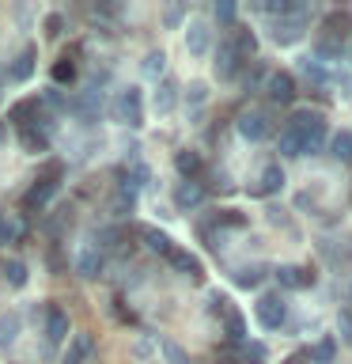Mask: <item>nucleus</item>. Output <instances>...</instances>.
Returning <instances> with one entry per match:
<instances>
[{
  "label": "nucleus",
  "mask_w": 352,
  "mask_h": 364,
  "mask_svg": "<svg viewBox=\"0 0 352 364\" xmlns=\"http://www.w3.org/2000/svg\"><path fill=\"white\" fill-rule=\"evenodd\" d=\"M265 91H269L273 102H284V107H288V102L295 99V76L292 73H269Z\"/></svg>",
  "instance_id": "10"
},
{
  "label": "nucleus",
  "mask_w": 352,
  "mask_h": 364,
  "mask_svg": "<svg viewBox=\"0 0 352 364\" xmlns=\"http://www.w3.org/2000/svg\"><path fill=\"white\" fill-rule=\"evenodd\" d=\"M19 144L27 148V152L42 156V152H50V133H45V129H38L34 122H27V125L19 129Z\"/></svg>",
  "instance_id": "15"
},
{
  "label": "nucleus",
  "mask_w": 352,
  "mask_h": 364,
  "mask_svg": "<svg viewBox=\"0 0 352 364\" xmlns=\"http://www.w3.org/2000/svg\"><path fill=\"white\" fill-rule=\"evenodd\" d=\"M189 102H193V107H201V102H204V84H193L189 87Z\"/></svg>",
  "instance_id": "40"
},
{
  "label": "nucleus",
  "mask_w": 352,
  "mask_h": 364,
  "mask_svg": "<svg viewBox=\"0 0 352 364\" xmlns=\"http://www.w3.org/2000/svg\"><path fill=\"white\" fill-rule=\"evenodd\" d=\"M307 31V11H299V16H288V19H277L273 23V38H277L280 46H292L299 42Z\"/></svg>",
  "instance_id": "7"
},
{
  "label": "nucleus",
  "mask_w": 352,
  "mask_h": 364,
  "mask_svg": "<svg viewBox=\"0 0 352 364\" xmlns=\"http://www.w3.org/2000/svg\"><path fill=\"white\" fill-rule=\"evenodd\" d=\"M167 262H170L178 273H186V277H201V262H197V255H189V250L175 247V250L167 255Z\"/></svg>",
  "instance_id": "18"
},
{
  "label": "nucleus",
  "mask_w": 352,
  "mask_h": 364,
  "mask_svg": "<svg viewBox=\"0 0 352 364\" xmlns=\"http://www.w3.org/2000/svg\"><path fill=\"white\" fill-rule=\"evenodd\" d=\"M337 84L345 87V91H341V95H352V76H348V73H337Z\"/></svg>",
  "instance_id": "41"
},
{
  "label": "nucleus",
  "mask_w": 352,
  "mask_h": 364,
  "mask_svg": "<svg viewBox=\"0 0 352 364\" xmlns=\"http://www.w3.org/2000/svg\"><path fill=\"white\" fill-rule=\"evenodd\" d=\"M299 68H303V73L314 80V84H326V80H329V73L322 68V61H318V57H303V61H299Z\"/></svg>",
  "instance_id": "34"
},
{
  "label": "nucleus",
  "mask_w": 352,
  "mask_h": 364,
  "mask_svg": "<svg viewBox=\"0 0 352 364\" xmlns=\"http://www.w3.org/2000/svg\"><path fill=\"white\" fill-rule=\"evenodd\" d=\"M284 129L295 136V144H299V156L322 152V144H326V118H322L318 110H295Z\"/></svg>",
  "instance_id": "1"
},
{
  "label": "nucleus",
  "mask_w": 352,
  "mask_h": 364,
  "mask_svg": "<svg viewBox=\"0 0 352 364\" xmlns=\"http://www.w3.org/2000/svg\"><path fill=\"white\" fill-rule=\"evenodd\" d=\"M334 156L341 159V164H352V133L348 129H341L334 136Z\"/></svg>",
  "instance_id": "30"
},
{
  "label": "nucleus",
  "mask_w": 352,
  "mask_h": 364,
  "mask_svg": "<svg viewBox=\"0 0 352 364\" xmlns=\"http://www.w3.org/2000/svg\"><path fill=\"white\" fill-rule=\"evenodd\" d=\"M209 46H212V31H209V23H189V31H186V50L193 57H204L209 53Z\"/></svg>",
  "instance_id": "13"
},
{
  "label": "nucleus",
  "mask_w": 352,
  "mask_h": 364,
  "mask_svg": "<svg viewBox=\"0 0 352 364\" xmlns=\"http://www.w3.org/2000/svg\"><path fill=\"white\" fill-rule=\"evenodd\" d=\"M265 360V346H246V364H261Z\"/></svg>",
  "instance_id": "38"
},
{
  "label": "nucleus",
  "mask_w": 352,
  "mask_h": 364,
  "mask_svg": "<svg viewBox=\"0 0 352 364\" xmlns=\"http://www.w3.org/2000/svg\"><path fill=\"white\" fill-rule=\"evenodd\" d=\"M141 239L148 243V250H155V255H170L175 243H170L167 232H159V228H141Z\"/></svg>",
  "instance_id": "22"
},
{
  "label": "nucleus",
  "mask_w": 352,
  "mask_h": 364,
  "mask_svg": "<svg viewBox=\"0 0 352 364\" xmlns=\"http://www.w3.org/2000/svg\"><path fill=\"white\" fill-rule=\"evenodd\" d=\"M110 118L121 122V125H133V129H141V125H144V99H141V91H136V87L118 91L114 102H110Z\"/></svg>",
  "instance_id": "2"
},
{
  "label": "nucleus",
  "mask_w": 352,
  "mask_h": 364,
  "mask_svg": "<svg viewBox=\"0 0 352 364\" xmlns=\"http://www.w3.org/2000/svg\"><path fill=\"white\" fill-rule=\"evenodd\" d=\"M76 269H79V277H99V273H102V255H99L95 247L84 250L79 262H76Z\"/></svg>",
  "instance_id": "23"
},
{
  "label": "nucleus",
  "mask_w": 352,
  "mask_h": 364,
  "mask_svg": "<svg viewBox=\"0 0 352 364\" xmlns=\"http://www.w3.org/2000/svg\"><path fill=\"white\" fill-rule=\"evenodd\" d=\"M243 57H238V50H235V42L227 38V42H220V50H216V61H212V68H216V76L220 80H235L238 73H243Z\"/></svg>",
  "instance_id": "6"
},
{
  "label": "nucleus",
  "mask_w": 352,
  "mask_h": 364,
  "mask_svg": "<svg viewBox=\"0 0 352 364\" xmlns=\"http://www.w3.org/2000/svg\"><path fill=\"white\" fill-rule=\"evenodd\" d=\"M254 315H258V323L265 330H280L284 323H288V304H284L280 292H265V296H258Z\"/></svg>",
  "instance_id": "4"
},
{
  "label": "nucleus",
  "mask_w": 352,
  "mask_h": 364,
  "mask_svg": "<svg viewBox=\"0 0 352 364\" xmlns=\"http://www.w3.org/2000/svg\"><path fill=\"white\" fill-rule=\"evenodd\" d=\"M163 68H167V57L159 53V50H152V53L144 57V76L148 80H159V76H163Z\"/></svg>",
  "instance_id": "31"
},
{
  "label": "nucleus",
  "mask_w": 352,
  "mask_h": 364,
  "mask_svg": "<svg viewBox=\"0 0 352 364\" xmlns=\"http://www.w3.org/2000/svg\"><path fill=\"white\" fill-rule=\"evenodd\" d=\"M334 357H337V338H322V341L311 349V360H314V364H334Z\"/></svg>",
  "instance_id": "26"
},
{
  "label": "nucleus",
  "mask_w": 352,
  "mask_h": 364,
  "mask_svg": "<svg viewBox=\"0 0 352 364\" xmlns=\"http://www.w3.org/2000/svg\"><path fill=\"white\" fill-rule=\"evenodd\" d=\"M280 190H284V167L280 164H269L265 171H261L258 186H250L254 198H273V193H280Z\"/></svg>",
  "instance_id": "12"
},
{
  "label": "nucleus",
  "mask_w": 352,
  "mask_h": 364,
  "mask_svg": "<svg viewBox=\"0 0 352 364\" xmlns=\"http://www.w3.org/2000/svg\"><path fill=\"white\" fill-rule=\"evenodd\" d=\"M61 164H50V175H42V178H34L31 182V190L23 193V209L34 213V209H45L53 198H57V190H61Z\"/></svg>",
  "instance_id": "3"
},
{
  "label": "nucleus",
  "mask_w": 352,
  "mask_h": 364,
  "mask_svg": "<svg viewBox=\"0 0 352 364\" xmlns=\"http://www.w3.org/2000/svg\"><path fill=\"white\" fill-rule=\"evenodd\" d=\"M4 281L11 284V289H23V284H27V266H23V262H8V266H4Z\"/></svg>",
  "instance_id": "33"
},
{
  "label": "nucleus",
  "mask_w": 352,
  "mask_h": 364,
  "mask_svg": "<svg viewBox=\"0 0 352 364\" xmlns=\"http://www.w3.org/2000/svg\"><path fill=\"white\" fill-rule=\"evenodd\" d=\"M231 42H235V50H238V57H243V61H250V57H254V50H258L254 31H246V27H238Z\"/></svg>",
  "instance_id": "25"
},
{
  "label": "nucleus",
  "mask_w": 352,
  "mask_h": 364,
  "mask_svg": "<svg viewBox=\"0 0 352 364\" xmlns=\"http://www.w3.org/2000/svg\"><path fill=\"white\" fill-rule=\"evenodd\" d=\"M201 156L197 152H189V148H182V152L175 156V171L182 175V182H197V175H201Z\"/></svg>",
  "instance_id": "17"
},
{
  "label": "nucleus",
  "mask_w": 352,
  "mask_h": 364,
  "mask_svg": "<svg viewBox=\"0 0 352 364\" xmlns=\"http://www.w3.org/2000/svg\"><path fill=\"white\" fill-rule=\"evenodd\" d=\"M163 353L170 357V364H186V353H182V349L175 346V341H163Z\"/></svg>",
  "instance_id": "37"
},
{
  "label": "nucleus",
  "mask_w": 352,
  "mask_h": 364,
  "mask_svg": "<svg viewBox=\"0 0 352 364\" xmlns=\"http://www.w3.org/2000/svg\"><path fill=\"white\" fill-rule=\"evenodd\" d=\"M68 338V311L61 304H45V349H57Z\"/></svg>",
  "instance_id": "5"
},
{
  "label": "nucleus",
  "mask_w": 352,
  "mask_h": 364,
  "mask_svg": "<svg viewBox=\"0 0 352 364\" xmlns=\"http://www.w3.org/2000/svg\"><path fill=\"white\" fill-rule=\"evenodd\" d=\"M91 349H95V338H91V334H76L61 364H84V360L91 357Z\"/></svg>",
  "instance_id": "19"
},
{
  "label": "nucleus",
  "mask_w": 352,
  "mask_h": 364,
  "mask_svg": "<svg viewBox=\"0 0 352 364\" xmlns=\"http://www.w3.org/2000/svg\"><path fill=\"white\" fill-rule=\"evenodd\" d=\"M238 133H243L246 141H265V136H273V125L261 110H250V114L238 118Z\"/></svg>",
  "instance_id": "9"
},
{
  "label": "nucleus",
  "mask_w": 352,
  "mask_h": 364,
  "mask_svg": "<svg viewBox=\"0 0 352 364\" xmlns=\"http://www.w3.org/2000/svg\"><path fill=\"white\" fill-rule=\"evenodd\" d=\"M337 330H341V341H345V346H352V307L337 311Z\"/></svg>",
  "instance_id": "35"
},
{
  "label": "nucleus",
  "mask_w": 352,
  "mask_h": 364,
  "mask_svg": "<svg viewBox=\"0 0 352 364\" xmlns=\"http://www.w3.org/2000/svg\"><path fill=\"white\" fill-rule=\"evenodd\" d=\"M152 107H155V114H170L178 107V84H175V80H159Z\"/></svg>",
  "instance_id": "16"
},
{
  "label": "nucleus",
  "mask_w": 352,
  "mask_h": 364,
  "mask_svg": "<svg viewBox=\"0 0 352 364\" xmlns=\"http://www.w3.org/2000/svg\"><path fill=\"white\" fill-rule=\"evenodd\" d=\"M27 235H31V224L23 220V216H0V243L4 247L27 243Z\"/></svg>",
  "instance_id": "11"
},
{
  "label": "nucleus",
  "mask_w": 352,
  "mask_h": 364,
  "mask_svg": "<svg viewBox=\"0 0 352 364\" xmlns=\"http://www.w3.org/2000/svg\"><path fill=\"white\" fill-rule=\"evenodd\" d=\"M204 224H209V220H204ZM212 224H216V228H246V216L238 213V209H220V213L212 216ZM212 224H209V228H212Z\"/></svg>",
  "instance_id": "27"
},
{
  "label": "nucleus",
  "mask_w": 352,
  "mask_h": 364,
  "mask_svg": "<svg viewBox=\"0 0 352 364\" xmlns=\"http://www.w3.org/2000/svg\"><path fill=\"white\" fill-rule=\"evenodd\" d=\"M34 57H38V50H34V46H23V53L16 57V65L8 68V76H11V80H31V73H34Z\"/></svg>",
  "instance_id": "20"
},
{
  "label": "nucleus",
  "mask_w": 352,
  "mask_h": 364,
  "mask_svg": "<svg viewBox=\"0 0 352 364\" xmlns=\"http://www.w3.org/2000/svg\"><path fill=\"white\" fill-rule=\"evenodd\" d=\"M261 281H265V266H243V269H235V284H238V289H258Z\"/></svg>",
  "instance_id": "24"
},
{
  "label": "nucleus",
  "mask_w": 352,
  "mask_h": 364,
  "mask_svg": "<svg viewBox=\"0 0 352 364\" xmlns=\"http://www.w3.org/2000/svg\"><path fill=\"white\" fill-rule=\"evenodd\" d=\"M72 80H76V61L61 57V61L53 65V84H72Z\"/></svg>",
  "instance_id": "32"
},
{
  "label": "nucleus",
  "mask_w": 352,
  "mask_h": 364,
  "mask_svg": "<svg viewBox=\"0 0 352 364\" xmlns=\"http://www.w3.org/2000/svg\"><path fill=\"white\" fill-rule=\"evenodd\" d=\"M235 4H231V0H224V4H216V19H220V23H235Z\"/></svg>",
  "instance_id": "36"
},
{
  "label": "nucleus",
  "mask_w": 352,
  "mask_h": 364,
  "mask_svg": "<svg viewBox=\"0 0 352 364\" xmlns=\"http://www.w3.org/2000/svg\"><path fill=\"white\" fill-rule=\"evenodd\" d=\"M227 338H231L235 346H243V341H246V318L238 311H227Z\"/></svg>",
  "instance_id": "28"
},
{
  "label": "nucleus",
  "mask_w": 352,
  "mask_h": 364,
  "mask_svg": "<svg viewBox=\"0 0 352 364\" xmlns=\"http://www.w3.org/2000/svg\"><path fill=\"white\" fill-rule=\"evenodd\" d=\"M201 201H204V186H201V182H178V190H175V209L178 213L197 209Z\"/></svg>",
  "instance_id": "14"
},
{
  "label": "nucleus",
  "mask_w": 352,
  "mask_h": 364,
  "mask_svg": "<svg viewBox=\"0 0 352 364\" xmlns=\"http://www.w3.org/2000/svg\"><path fill=\"white\" fill-rule=\"evenodd\" d=\"M61 27H65L61 16H50V19H45V34H50V38H57V34H61Z\"/></svg>",
  "instance_id": "39"
},
{
  "label": "nucleus",
  "mask_w": 352,
  "mask_h": 364,
  "mask_svg": "<svg viewBox=\"0 0 352 364\" xmlns=\"http://www.w3.org/2000/svg\"><path fill=\"white\" fill-rule=\"evenodd\" d=\"M68 107H72V110H76L84 122H95V114H99V107H102V99H99V91H87V95L72 99Z\"/></svg>",
  "instance_id": "21"
},
{
  "label": "nucleus",
  "mask_w": 352,
  "mask_h": 364,
  "mask_svg": "<svg viewBox=\"0 0 352 364\" xmlns=\"http://www.w3.org/2000/svg\"><path fill=\"white\" fill-rule=\"evenodd\" d=\"M19 334V315L11 311V315H0V346H11Z\"/></svg>",
  "instance_id": "29"
},
{
  "label": "nucleus",
  "mask_w": 352,
  "mask_h": 364,
  "mask_svg": "<svg viewBox=\"0 0 352 364\" xmlns=\"http://www.w3.org/2000/svg\"><path fill=\"white\" fill-rule=\"evenodd\" d=\"M284 364H303V357H288V360H284Z\"/></svg>",
  "instance_id": "42"
},
{
  "label": "nucleus",
  "mask_w": 352,
  "mask_h": 364,
  "mask_svg": "<svg viewBox=\"0 0 352 364\" xmlns=\"http://www.w3.org/2000/svg\"><path fill=\"white\" fill-rule=\"evenodd\" d=\"M277 284H280V289H288V292L311 289V284H314V269H307V266H280L277 269Z\"/></svg>",
  "instance_id": "8"
}]
</instances>
